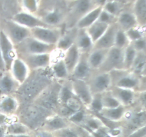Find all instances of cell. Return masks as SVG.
<instances>
[{
  "mask_svg": "<svg viewBox=\"0 0 146 137\" xmlns=\"http://www.w3.org/2000/svg\"><path fill=\"white\" fill-rule=\"evenodd\" d=\"M46 68L34 70L32 74H29L26 81L16 91L17 97H20L25 102L35 99L37 96L52 82V72L49 74Z\"/></svg>",
  "mask_w": 146,
  "mask_h": 137,
  "instance_id": "1",
  "label": "cell"
},
{
  "mask_svg": "<svg viewBox=\"0 0 146 137\" xmlns=\"http://www.w3.org/2000/svg\"><path fill=\"white\" fill-rule=\"evenodd\" d=\"M17 54H51L56 49V46L46 44L30 36L15 46Z\"/></svg>",
  "mask_w": 146,
  "mask_h": 137,
  "instance_id": "2",
  "label": "cell"
},
{
  "mask_svg": "<svg viewBox=\"0 0 146 137\" xmlns=\"http://www.w3.org/2000/svg\"><path fill=\"white\" fill-rule=\"evenodd\" d=\"M113 86L132 89L138 91L140 88L141 78L139 76L125 69L114 70L110 72Z\"/></svg>",
  "mask_w": 146,
  "mask_h": 137,
  "instance_id": "3",
  "label": "cell"
},
{
  "mask_svg": "<svg viewBox=\"0 0 146 137\" xmlns=\"http://www.w3.org/2000/svg\"><path fill=\"white\" fill-rule=\"evenodd\" d=\"M0 29L3 30L14 46L31 36L29 29L17 24L11 19H3L0 23Z\"/></svg>",
  "mask_w": 146,
  "mask_h": 137,
  "instance_id": "4",
  "label": "cell"
},
{
  "mask_svg": "<svg viewBox=\"0 0 146 137\" xmlns=\"http://www.w3.org/2000/svg\"><path fill=\"white\" fill-rule=\"evenodd\" d=\"M61 85L58 82L48 84L34 99L36 104L46 110H51L56 107L59 101V91Z\"/></svg>",
  "mask_w": 146,
  "mask_h": 137,
  "instance_id": "5",
  "label": "cell"
},
{
  "mask_svg": "<svg viewBox=\"0 0 146 137\" xmlns=\"http://www.w3.org/2000/svg\"><path fill=\"white\" fill-rule=\"evenodd\" d=\"M123 57L124 49L113 46L108 49L105 60L98 71L111 72L114 70L124 69Z\"/></svg>",
  "mask_w": 146,
  "mask_h": 137,
  "instance_id": "6",
  "label": "cell"
},
{
  "mask_svg": "<svg viewBox=\"0 0 146 137\" xmlns=\"http://www.w3.org/2000/svg\"><path fill=\"white\" fill-rule=\"evenodd\" d=\"M30 33L33 38L46 44L56 46L62 35V31L60 28L53 27H35L30 29Z\"/></svg>",
  "mask_w": 146,
  "mask_h": 137,
  "instance_id": "7",
  "label": "cell"
},
{
  "mask_svg": "<svg viewBox=\"0 0 146 137\" xmlns=\"http://www.w3.org/2000/svg\"><path fill=\"white\" fill-rule=\"evenodd\" d=\"M97 74L91 75L86 81L93 95L104 94L108 91L112 86V80L110 72L98 71Z\"/></svg>",
  "mask_w": 146,
  "mask_h": 137,
  "instance_id": "8",
  "label": "cell"
},
{
  "mask_svg": "<svg viewBox=\"0 0 146 137\" xmlns=\"http://www.w3.org/2000/svg\"><path fill=\"white\" fill-rule=\"evenodd\" d=\"M0 50L3 61L5 64L6 71H9L13 61L17 57L15 46L10 41L5 33L0 29Z\"/></svg>",
  "mask_w": 146,
  "mask_h": 137,
  "instance_id": "9",
  "label": "cell"
},
{
  "mask_svg": "<svg viewBox=\"0 0 146 137\" xmlns=\"http://www.w3.org/2000/svg\"><path fill=\"white\" fill-rule=\"evenodd\" d=\"M17 57L24 61L30 71L47 68L51 63V54H17Z\"/></svg>",
  "mask_w": 146,
  "mask_h": 137,
  "instance_id": "10",
  "label": "cell"
},
{
  "mask_svg": "<svg viewBox=\"0 0 146 137\" xmlns=\"http://www.w3.org/2000/svg\"><path fill=\"white\" fill-rule=\"evenodd\" d=\"M74 95L84 104L89 105L93 99V94L86 80L74 78L71 83Z\"/></svg>",
  "mask_w": 146,
  "mask_h": 137,
  "instance_id": "11",
  "label": "cell"
},
{
  "mask_svg": "<svg viewBox=\"0 0 146 137\" xmlns=\"http://www.w3.org/2000/svg\"><path fill=\"white\" fill-rule=\"evenodd\" d=\"M11 19L20 25L28 29H33L35 27H48L38 17H36L33 14L29 12L16 13L11 17Z\"/></svg>",
  "mask_w": 146,
  "mask_h": 137,
  "instance_id": "12",
  "label": "cell"
},
{
  "mask_svg": "<svg viewBox=\"0 0 146 137\" xmlns=\"http://www.w3.org/2000/svg\"><path fill=\"white\" fill-rule=\"evenodd\" d=\"M118 27L116 22L112 23L108 27L106 31L101 36V38L96 41L94 44V49H108L115 44V37Z\"/></svg>",
  "mask_w": 146,
  "mask_h": 137,
  "instance_id": "13",
  "label": "cell"
},
{
  "mask_svg": "<svg viewBox=\"0 0 146 137\" xmlns=\"http://www.w3.org/2000/svg\"><path fill=\"white\" fill-rule=\"evenodd\" d=\"M9 71L20 85L26 81L30 74V70L27 64L18 57H16L15 59L13 61Z\"/></svg>",
  "mask_w": 146,
  "mask_h": 137,
  "instance_id": "14",
  "label": "cell"
},
{
  "mask_svg": "<svg viewBox=\"0 0 146 137\" xmlns=\"http://www.w3.org/2000/svg\"><path fill=\"white\" fill-rule=\"evenodd\" d=\"M94 3L93 0H77L73 6L71 13V22H74L75 26L81 17L95 8L96 7H94Z\"/></svg>",
  "mask_w": 146,
  "mask_h": 137,
  "instance_id": "15",
  "label": "cell"
},
{
  "mask_svg": "<svg viewBox=\"0 0 146 137\" xmlns=\"http://www.w3.org/2000/svg\"><path fill=\"white\" fill-rule=\"evenodd\" d=\"M91 68L88 62V54L81 53L79 61L77 63L71 75L76 79L86 81L91 74Z\"/></svg>",
  "mask_w": 146,
  "mask_h": 137,
  "instance_id": "16",
  "label": "cell"
},
{
  "mask_svg": "<svg viewBox=\"0 0 146 137\" xmlns=\"http://www.w3.org/2000/svg\"><path fill=\"white\" fill-rule=\"evenodd\" d=\"M0 74V94L7 96L15 93L20 84L16 81L9 71H6Z\"/></svg>",
  "mask_w": 146,
  "mask_h": 137,
  "instance_id": "17",
  "label": "cell"
},
{
  "mask_svg": "<svg viewBox=\"0 0 146 137\" xmlns=\"http://www.w3.org/2000/svg\"><path fill=\"white\" fill-rule=\"evenodd\" d=\"M108 91L114 97H115L119 101V102L122 105H131L135 101L136 91L134 90L119 88V87L112 86Z\"/></svg>",
  "mask_w": 146,
  "mask_h": 137,
  "instance_id": "18",
  "label": "cell"
},
{
  "mask_svg": "<svg viewBox=\"0 0 146 137\" xmlns=\"http://www.w3.org/2000/svg\"><path fill=\"white\" fill-rule=\"evenodd\" d=\"M74 44L76 45L81 53L84 54H88L94 48V42L85 29H78Z\"/></svg>",
  "mask_w": 146,
  "mask_h": 137,
  "instance_id": "19",
  "label": "cell"
},
{
  "mask_svg": "<svg viewBox=\"0 0 146 137\" xmlns=\"http://www.w3.org/2000/svg\"><path fill=\"white\" fill-rule=\"evenodd\" d=\"M81 54V51H79L75 44H73L65 51V54H64V58L62 59L65 63V65L70 75L74 71L77 63L79 61Z\"/></svg>",
  "mask_w": 146,
  "mask_h": 137,
  "instance_id": "20",
  "label": "cell"
},
{
  "mask_svg": "<svg viewBox=\"0 0 146 137\" xmlns=\"http://www.w3.org/2000/svg\"><path fill=\"white\" fill-rule=\"evenodd\" d=\"M102 6H97L95 8L87 13L86 14L81 17L76 24L75 27L78 29H87L90 26L92 25L94 22L98 19L100 14L102 11Z\"/></svg>",
  "mask_w": 146,
  "mask_h": 137,
  "instance_id": "21",
  "label": "cell"
},
{
  "mask_svg": "<svg viewBox=\"0 0 146 137\" xmlns=\"http://www.w3.org/2000/svg\"><path fill=\"white\" fill-rule=\"evenodd\" d=\"M116 24L118 28L125 31L138 26L136 17L133 11H123L120 13L117 18Z\"/></svg>",
  "mask_w": 146,
  "mask_h": 137,
  "instance_id": "22",
  "label": "cell"
},
{
  "mask_svg": "<svg viewBox=\"0 0 146 137\" xmlns=\"http://www.w3.org/2000/svg\"><path fill=\"white\" fill-rule=\"evenodd\" d=\"M108 49H94L88 54V62L92 70H98L106 57Z\"/></svg>",
  "mask_w": 146,
  "mask_h": 137,
  "instance_id": "23",
  "label": "cell"
},
{
  "mask_svg": "<svg viewBox=\"0 0 146 137\" xmlns=\"http://www.w3.org/2000/svg\"><path fill=\"white\" fill-rule=\"evenodd\" d=\"M77 31L78 29L74 27V28L68 29L65 34L62 33V35L56 44V49H59L65 51L67 49L72 46L75 43Z\"/></svg>",
  "mask_w": 146,
  "mask_h": 137,
  "instance_id": "24",
  "label": "cell"
},
{
  "mask_svg": "<svg viewBox=\"0 0 146 137\" xmlns=\"http://www.w3.org/2000/svg\"><path fill=\"white\" fill-rule=\"evenodd\" d=\"M132 11L139 27L146 28V0H134Z\"/></svg>",
  "mask_w": 146,
  "mask_h": 137,
  "instance_id": "25",
  "label": "cell"
},
{
  "mask_svg": "<svg viewBox=\"0 0 146 137\" xmlns=\"http://www.w3.org/2000/svg\"><path fill=\"white\" fill-rule=\"evenodd\" d=\"M109 25L110 24H107V23L97 20L92 25H91L89 27L86 29L87 33H88V35L90 36V37L92 39L94 44L105 33V31H106Z\"/></svg>",
  "mask_w": 146,
  "mask_h": 137,
  "instance_id": "26",
  "label": "cell"
},
{
  "mask_svg": "<svg viewBox=\"0 0 146 137\" xmlns=\"http://www.w3.org/2000/svg\"><path fill=\"white\" fill-rule=\"evenodd\" d=\"M145 124H146V111L140 108V111L132 114L128 117V127L132 132Z\"/></svg>",
  "mask_w": 146,
  "mask_h": 137,
  "instance_id": "27",
  "label": "cell"
},
{
  "mask_svg": "<svg viewBox=\"0 0 146 137\" xmlns=\"http://www.w3.org/2000/svg\"><path fill=\"white\" fill-rule=\"evenodd\" d=\"M145 64L146 52L145 51H138L136 57L132 64V67L129 71L140 76Z\"/></svg>",
  "mask_w": 146,
  "mask_h": 137,
  "instance_id": "28",
  "label": "cell"
},
{
  "mask_svg": "<svg viewBox=\"0 0 146 137\" xmlns=\"http://www.w3.org/2000/svg\"><path fill=\"white\" fill-rule=\"evenodd\" d=\"M53 76L57 79H66L70 76L64 60L60 59L55 63L51 68Z\"/></svg>",
  "mask_w": 146,
  "mask_h": 137,
  "instance_id": "29",
  "label": "cell"
},
{
  "mask_svg": "<svg viewBox=\"0 0 146 137\" xmlns=\"http://www.w3.org/2000/svg\"><path fill=\"white\" fill-rule=\"evenodd\" d=\"M138 51L133 47L130 43L125 49H124V57H123V67L125 70L129 71L131 69L132 64Z\"/></svg>",
  "mask_w": 146,
  "mask_h": 137,
  "instance_id": "30",
  "label": "cell"
},
{
  "mask_svg": "<svg viewBox=\"0 0 146 137\" xmlns=\"http://www.w3.org/2000/svg\"><path fill=\"white\" fill-rule=\"evenodd\" d=\"M104 115L113 120H118L125 114V108L123 105H121L115 108H103Z\"/></svg>",
  "mask_w": 146,
  "mask_h": 137,
  "instance_id": "31",
  "label": "cell"
},
{
  "mask_svg": "<svg viewBox=\"0 0 146 137\" xmlns=\"http://www.w3.org/2000/svg\"><path fill=\"white\" fill-rule=\"evenodd\" d=\"M17 99L7 95L0 101V110L4 112H11L17 108Z\"/></svg>",
  "mask_w": 146,
  "mask_h": 137,
  "instance_id": "32",
  "label": "cell"
},
{
  "mask_svg": "<svg viewBox=\"0 0 146 137\" xmlns=\"http://www.w3.org/2000/svg\"><path fill=\"white\" fill-rule=\"evenodd\" d=\"M103 108H115L122 105L115 97L110 92H105L101 95Z\"/></svg>",
  "mask_w": 146,
  "mask_h": 137,
  "instance_id": "33",
  "label": "cell"
},
{
  "mask_svg": "<svg viewBox=\"0 0 146 137\" xmlns=\"http://www.w3.org/2000/svg\"><path fill=\"white\" fill-rule=\"evenodd\" d=\"M125 33L130 42L131 43L145 37L146 34V28L137 26L133 28L130 29L129 30L125 31Z\"/></svg>",
  "mask_w": 146,
  "mask_h": 137,
  "instance_id": "34",
  "label": "cell"
},
{
  "mask_svg": "<svg viewBox=\"0 0 146 137\" xmlns=\"http://www.w3.org/2000/svg\"><path fill=\"white\" fill-rule=\"evenodd\" d=\"M130 43L131 42L127 37L125 31L118 28L116 31V34H115L114 46L118 47V48L125 49Z\"/></svg>",
  "mask_w": 146,
  "mask_h": 137,
  "instance_id": "35",
  "label": "cell"
},
{
  "mask_svg": "<svg viewBox=\"0 0 146 137\" xmlns=\"http://www.w3.org/2000/svg\"><path fill=\"white\" fill-rule=\"evenodd\" d=\"M71 85H61V89L59 91V101L65 104L69 98L74 96Z\"/></svg>",
  "mask_w": 146,
  "mask_h": 137,
  "instance_id": "36",
  "label": "cell"
},
{
  "mask_svg": "<svg viewBox=\"0 0 146 137\" xmlns=\"http://www.w3.org/2000/svg\"><path fill=\"white\" fill-rule=\"evenodd\" d=\"M135 101L138 103L141 109L146 111V90H140L136 91Z\"/></svg>",
  "mask_w": 146,
  "mask_h": 137,
  "instance_id": "37",
  "label": "cell"
},
{
  "mask_svg": "<svg viewBox=\"0 0 146 137\" xmlns=\"http://www.w3.org/2000/svg\"><path fill=\"white\" fill-rule=\"evenodd\" d=\"M22 5L27 12L34 14L38 10V4L36 0H22Z\"/></svg>",
  "mask_w": 146,
  "mask_h": 137,
  "instance_id": "38",
  "label": "cell"
},
{
  "mask_svg": "<svg viewBox=\"0 0 146 137\" xmlns=\"http://www.w3.org/2000/svg\"><path fill=\"white\" fill-rule=\"evenodd\" d=\"M105 11H106L107 12L109 13L110 14L113 16L116 15L118 13L120 10V7L119 4L117 2H114V1H109V2H107L106 4L105 7L104 9Z\"/></svg>",
  "mask_w": 146,
  "mask_h": 137,
  "instance_id": "39",
  "label": "cell"
},
{
  "mask_svg": "<svg viewBox=\"0 0 146 137\" xmlns=\"http://www.w3.org/2000/svg\"><path fill=\"white\" fill-rule=\"evenodd\" d=\"M101 95L102 94H94L93 96V99L90 105L93 107V108L96 111H101L103 109L102 101H101Z\"/></svg>",
  "mask_w": 146,
  "mask_h": 137,
  "instance_id": "40",
  "label": "cell"
},
{
  "mask_svg": "<svg viewBox=\"0 0 146 137\" xmlns=\"http://www.w3.org/2000/svg\"><path fill=\"white\" fill-rule=\"evenodd\" d=\"M137 51H145L146 52V39L145 37L140 39L131 43Z\"/></svg>",
  "mask_w": 146,
  "mask_h": 137,
  "instance_id": "41",
  "label": "cell"
},
{
  "mask_svg": "<svg viewBox=\"0 0 146 137\" xmlns=\"http://www.w3.org/2000/svg\"><path fill=\"white\" fill-rule=\"evenodd\" d=\"M48 125L51 128H54V129H60V128H63L65 127L66 123L62 118L57 117V118H55L50 121L48 123Z\"/></svg>",
  "mask_w": 146,
  "mask_h": 137,
  "instance_id": "42",
  "label": "cell"
},
{
  "mask_svg": "<svg viewBox=\"0 0 146 137\" xmlns=\"http://www.w3.org/2000/svg\"><path fill=\"white\" fill-rule=\"evenodd\" d=\"M113 17L114 16L110 14L109 13H108L106 11H105V10L103 9L102 11H101V14H100V16L99 17H98V20L103 21V22L107 23V24H111L113 23Z\"/></svg>",
  "mask_w": 146,
  "mask_h": 137,
  "instance_id": "43",
  "label": "cell"
},
{
  "mask_svg": "<svg viewBox=\"0 0 146 137\" xmlns=\"http://www.w3.org/2000/svg\"><path fill=\"white\" fill-rule=\"evenodd\" d=\"M128 137H146V124L135 130Z\"/></svg>",
  "mask_w": 146,
  "mask_h": 137,
  "instance_id": "44",
  "label": "cell"
},
{
  "mask_svg": "<svg viewBox=\"0 0 146 137\" xmlns=\"http://www.w3.org/2000/svg\"><path fill=\"white\" fill-rule=\"evenodd\" d=\"M83 118H84V113L81 112V111H78L71 116L70 119H71V121L79 122V121H82Z\"/></svg>",
  "mask_w": 146,
  "mask_h": 137,
  "instance_id": "45",
  "label": "cell"
},
{
  "mask_svg": "<svg viewBox=\"0 0 146 137\" xmlns=\"http://www.w3.org/2000/svg\"><path fill=\"white\" fill-rule=\"evenodd\" d=\"M61 136L62 137H76V134L70 130H64L61 131Z\"/></svg>",
  "mask_w": 146,
  "mask_h": 137,
  "instance_id": "46",
  "label": "cell"
},
{
  "mask_svg": "<svg viewBox=\"0 0 146 137\" xmlns=\"http://www.w3.org/2000/svg\"><path fill=\"white\" fill-rule=\"evenodd\" d=\"M12 132L14 133H19V132H24V128L21 126L19 125H14L10 128Z\"/></svg>",
  "mask_w": 146,
  "mask_h": 137,
  "instance_id": "47",
  "label": "cell"
},
{
  "mask_svg": "<svg viewBox=\"0 0 146 137\" xmlns=\"http://www.w3.org/2000/svg\"><path fill=\"white\" fill-rule=\"evenodd\" d=\"M141 78V84H140V90H146V76H140Z\"/></svg>",
  "mask_w": 146,
  "mask_h": 137,
  "instance_id": "48",
  "label": "cell"
},
{
  "mask_svg": "<svg viewBox=\"0 0 146 137\" xmlns=\"http://www.w3.org/2000/svg\"><path fill=\"white\" fill-rule=\"evenodd\" d=\"M6 71L5 64H4V61H3L2 56H1V50H0V73H3Z\"/></svg>",
  "mask_w": 146,
  "mask_h": 137,
  "instance_id": "49",
  "label": "cell"
},
{
  "mask_svg": "<svg viewBox=\"0 0 146 137\" xmlns=\"http://www.w3.org/2000/svg\"><path fill=\"white\" fill-rule=\"evenodd\" d=\"M93 1H94L96 4H99L100 6H101V4H103L104 3H105L106 0H93Z\"/></svg>",
  "mask_w": 146,
  "mask_h": 137,
  "instance_id": "50",
  "label": "cell"
},
{
  "mask_svg": "<svg viewBox=\"0 0 146 137\" xmlns=\"http://www.w3.org/2000/svg\"><path fill=\"white\" fill-rule=\"evenodd\" d=\"M37 137H51V136H50L49 134H46V133H41V134H39Z\"/></svg>",
  "mask_w": 146,
  "mask_h": 137,
  "instance_id": "51",
  "label": "cell"
},
{
  "mask_svg": "<svg viewBox=\"0 0 146 137\" xmlns=\"http://www.w3.org/2000/svg\"><path fill=\"white\" fill-rule=\"evenodd\" d=\"M89 125H90V126L93 127V128H97V127H98V126H97V124L94 121H90Z\"/></svg>",
  "mask_w": 146,
  "mask_h": 137,
  "instance_id": "52",
  "label": "cell"
},
{
  "mask_svg": "<svg viewBox=\"0 0 146 137\" xmlns=\"http://www.w3.org/2000/svg\"><path fill=\"white\" fill-rule=\"evenodd\" d=\"M146 76V64H145V67H144L143 69V71H142V72H141V76Z\"/></svg>",
  "mask_w": 146,
  "mask_h": 137,
  "instance_id": "53",
  "label": "cell"
},
{
  "mask_svg": "<svg viewBox=\"0 0 146 137\" xmlns=\"http://www.w3.org/2000/svg\"><path fill=\"white\" fill-rule=\"evenodd\" d=\"M3 1H4V2L5 3V4H12L14 0H3Z\"/></svg>",
  "mask_w": 146,
  "mask_h": 137,
  "instance_id": "54",
  "label": "cell"
},
{
  "mask_svg": "<svg viewBox=\"0 0 146 137\" xmlns=\"http://www.w3.org/2000/svg\"><path fill=\"white\" fill-rule=\"evenodd\" d=\"M8 137H28V136H8Z\"/></svg>",
  "mask_w": 146,
  "mask_h": 137,
  "instance_id": "55",
  "label": "cell"
},
{
  "mask_svg": "<svg viewBox=\"0 0 146 137\" xmlns=\"http://www.w3.org/2000/svg\"><path fill=\"white\" fill-rule=\"evenodd\" d=\"M145 39H146V34H145Z\"/></svg>",
  "mask_w": 146,
  "mask_h": 137,
  "instance_id": "56",
  "label": "cell"
},
{
  "mask_svg": "<svg viewBox=\"0 0 146 137\" xmlns=\"http://www.w3.org/2000/svg\"><path fill=\"white\" fill-rule=\"evenodd\" d=\"M1 74V73H0V74Z\"/></svg>",
  "mask_w": 146,
  "mask_h": 137,
  "instance_id": "57",
  "label": "cell"
}]
</instances>
